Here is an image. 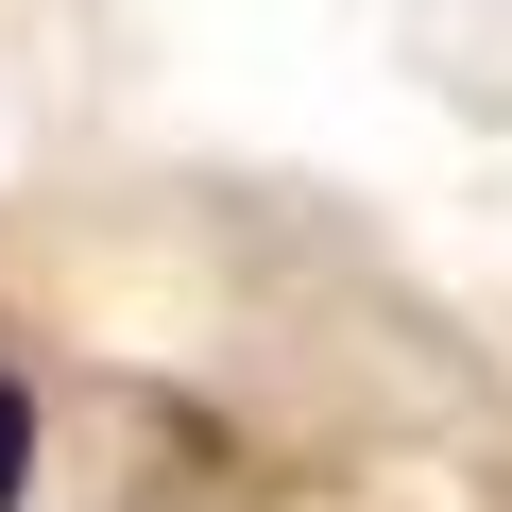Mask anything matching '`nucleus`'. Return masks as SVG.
I'll use <instances>...</instances> for the list:
<instances>
[{"label": "nucleus", "instance_id": "f257e3e1", "mask_svg": "<svg viewBox=\"0 0 512 512\" xmlns=\"http://www.w3.org/2000/svg\"><path fill=\"white\" fill-rule=\"evenodd\" d=\"M18 478H35V410L0 393V512H18Z\"/></svg>", "mask_w": 512, "mask_h": 512}]
</instances>
